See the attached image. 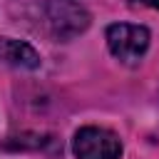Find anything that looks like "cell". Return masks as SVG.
Returning a JSON list of instances; mask_svg holds the SVG:
<instances>
[{"instance_id":"obj_1","label":"cell","mask_w":159,"mask_h":159,"mask_svg":"<svg viewBox=\"0 0 159 159\" xmlns=\"http://www.w3.org/2000/svg\"><path fill=\"white\" fill-rule=\"evenodd\" d=\"M45 22L57 40H72L82 35L92 17L80 0H45Z\"/></svg>"},{"instance_id":"obj_3","label":"cell","mask_w":159,"mask_h":159,"mask_svg":"<svg viewBox=\"0 0 159 159\" xmlns=\"http://www.w3.org/2000/svg\"><path fill=\"white\" fill-rule=\"evenodd\" d=\"M72 149L77 159H122L119 137L104 127H82L72 139Z\"/></svg>"},{"instance_id":"obj_2","label":"cell","mask_w":159,"mask_h":159,"mask_svg":"<svg viewBox=\"0 0 159 159\" xmlns=\"http://www.w3.org/2000/svg\"><path fill=\"white\" fill-rule=\"evenodd\" d=\"M107 47L119 62L137 65L149 50V30L142 25L114 22L107 27Z\"/></svg>"},{"instance_id":"obj_5","label":"cell","mask_w":159,"mask_h":159,"mask_svg":"<svg viewBox=\"0 0 159 159\" xmlns=\"http://www.w3.org/2000/svg\"><path fill=\"white\" fill-rule=\"evenodd\" d=\"M129 5H144V7H154L159 10V0H127Z\"/></svg>"},{"instance_id":"obj_4","label":"cell","mask_w":159,"mask_h":159,"mask_svg":"<svg viewBox=\"0 0 159 159\" xmlns=\"http://www.w3.org/2000/svg\"><path fill=\"white\" fill-rule=\"evenodd\" d=\"M0 62L17 67V70H37L40 67V55L32 45L12 37H0Z\"/></svg>"}]
</instances>
